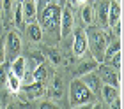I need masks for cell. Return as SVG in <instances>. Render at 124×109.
I'll return each instance as SVG.
<instances>
[{
  "label": "cell",
  "instance_id": "obj_15",
  "mask_svg": "<svg viewBox=\"0 0 124 109\" xmlns=\"http://www.w3.org/2000/svg\"><path fill=\"white\" fill-rule=\"evenodd\" d=\"M99 65V62L96 60V58H89V60H83L80 65H78V69H76V76H83V74H87V72H92V71H96V67Z\"/></svg>",
  "mask_w": 124,
  "mask_h": 109
},
{
  "label": "cell",
  "instance_id": "obj_28",
  "mask_svg": "<svg viewBox=\"0 0 124 109\" xmlns=\"http://www.w3.org/2000/svg\"><path fill=\"white\" fill-rule=\"evenodd\" d=\"M87 2H89V0H71V4H75V5H83Z\"/></svg>",
  "mask_w": 124,
  "mask_h": 109
},
{
  "label": "cell",
  "instance_id": "obj_7",
  "mask_svg": "<svg viewBox=\"0 0 124 109\" xmlns=\"http://www.w3.org/2000/svg\"><path fill=\"white\" fill-rule=\"evenodd\" d=\"M21 13H23L25 25L37 21V0H23L21 2Z\"/></svg>",
  "mask_w": 124,
  "mask_h": 109
},
{
  "label": "cell",
  "instance_id": "obj_4",
  "mask_svg": "<svg viewBox=\"0 0 124 109\" xmlns=\"http://www.w3.org/2000/svg\"><path fill=\"white\" fill-rule=\"evenodd\" d=\"M96 74L99 76V79L103 81V84H112V86L119 88V84H121V74H119L117 69H114L112 65L99 64L98 67H96Z\"/></svg>",
  "mask_w": 124,
  "mask_h": 109
},
{
  "label": "cell",
  "instance_id": "obj_12",
  "mask_svg": "<svg viewBox=\"0 0 124 109\" xmlns=\"http://www.w3.org/2000/svg\"><path fill=\"white\" fill-rule=\"evenodd\" d=\"M121 14H122L121 4H117L115 0H110V4H108V26H114L121 19Z\"/></svg>",
  "mask_w": 124,
  "mask_h": 109
},
{
  "label": "cell",
  "instance_id": "obj_8",
  "mask_svg": "<svg viewBox=\"0 0 124 109\" xmlns=\"http://www.w3.org/2000/svg\"><path fill=\"white\" fill-rule=\"evenodd\" d=\"M82 81L85 83V86L92 91L94 95H99V91H101V86H103V81L99 79V76L96 74L94 71L92 72H87V74H83L82 76Z\"/></svg>",
  "mask_w": 124,
  "mask_h": 109
},
{
  "label": "cell",
  "instance_id": "obj_27",
  "mask_svg": "<svg viewBox=\"0 0 124 109\" xmlns=\"http://www.w3.org/2000/svg\"><path fill=\"white\" fill-rule=\"evenodd\" d=\"M112 28H114V35H117V37L121 39V33H122V21L119 19V21H117Z\"/></svg>",
  "mask_w": 124,
  "mask_h": 109
},
{
  "label": "cell",
  "instance_id": "obj_16",
  "mask_svg": "<svg viewBox=\"0 0 124 109\" xmlns=\"http://www.w3.org/2000/svg\"><path fill=\"white\" fill-rule=\"evenodd\" d=\"M5 83H7L9 90L13 91V93H18V91L21 90V79L18 76H14L11 71H7V77H5Z\"/></svg>",
  "mask_w": 124,
  "mask_h": 109
},
{
  "label": "cell",
  "instance_id": "obj_5",
  "mask_svg": "<svg viewBox=\"0 0 124 109\" xmlns=\"http://www.w3.org/2000/svg\"><path fill=\"white\" fill-rule=\"evenodd\" d=\"M73 55L75 58H82L85 56V53L89 51V46H87V33H85V28H80V26H75L73 30Z\"/></svg>",
  "mask_w": 124,
  "mask_h": 109
},
{
  "label": "cell",
  "instance_id": "obj_25",
  "mask_svg": "<svg viewBox=\"0 0 124 109\" xmlns=\"http://www.w3.org/2000/svg\"><path fill=\"white\" fill-rule=\"evenodd\" d=\"M14 2H16V0H2V7H4V11H5V14L13 11V5H14Z\"/></svg>",
  "mask_w": 124,
  "mask_h": 109
},
{
  "label": "cell",
  "instance_id": "obj_23",
  "mask_svg": "<svg viewBox=\"0 0 124 109\" xmlns=\"http://www.w3.org/2000/svg\"><path fill=\"white\" fill-rule=\"evenodd\" d=\"M106 62H108V64H110L112 67H114V69L121 71V67H122V51L119 49L117 53H114V55H112V56H110V58L106 60Z\"/></svg>",
  "mask_w": 124,
  "mask_h": 109
},
{
  "label": "cell",
  "instance_id": "obj_21",
  "mask_svg": "<svg viewBox=\"0 0 124 109\" xmlns=\"http://www.w3.org/2000/svg\"><path fill=\"white\" fill-rule=\"evenodd\" d=\"M48 91H52V95H55V97L62 95V81H60L59 76H53V81L48 86Z\"/></svg>",
  "mask_w": 124,
  "mask_h": 109
},
{
  "label": "cell",
  "instance_id": "obj_10",
  "mask_svg": "<svg viewBox=\"0 0 124 109\" xmlns=\"http://www.w3.org/2000/svg\"><path fill=\"white\" fill-rule=\"evenodd\" d=\"M23 30H25V33H27V37H29L30 42H41L43 41V28H41V25H39L37 21L27 23Z\"/></svg>",
  "mask_w": 124,
  "mask_h": 109
},
{
  "label": "cell",
  "instance_id": "obj_24",
  "mask_svg": "<svg viewBox=\"0 0 124 109\" xmlns=\"http://www.w3.org/2000/svg\"><path fill=\"white\" fill-rule=\"evenodd\" d=\"M5 62V37H0V65Z\"/></svg>",
  "mask_w": 124,
  "mask_h": 109
},
{
  "label": "cell",
  "instance_id": "obj_30",
  "mask_svg": "<svg viewBox=\"0 0 124 109\" xmlns=\"http://www.w3.org/2000/svg\"><path fill=\"white\" fill-rule=\"evenodd\" d=\"M16 2H18V4H21V2H23V0H16Z\"/></svg>",
  "mask_w": 124,
  "mask_h": 109
},
{
  "label": "cell",
  "instance_id": "obj_6",
  "mask_svg": "<svg viewBox=\"0 0 124 109\" xmlns=\"http://www.w3.org/2000/svg\"><path fill=\"white\" fill-rule=\"evenodd\" d=\"M73 30H75V18H73L71 7H69V5H64V9H62V16H60L59 35L62 39H67L69 35H73Z\"/></svg>",
  "mask_w": 124,
  "mask_h": 109
},
{
  "label": "cell",
  "instance_id": "obj_9",
  "mask_svg": "<svg viewBox=\"0 0 124 109\" xmlns=\"http://www.w3.org/2000/svg\"><path fill=\"white\" fill-rule=\"evenodd\" d=\"M21 90L27 93L29 99H39L44 93V81H30L29 84L21 83Z\"/></svg>",
  "mask_w": 124,
  "mask_h": 109
},
{
  "label": "cell",
  "instance_id": "obj_26",
  "mask_svg": "<svg viewBox=\"0 0 124 109\" xmlns=\"http://www.w3.org/2000/svg\"><path fill=\"white\" fill-rule=\"evenodd\" d=\"M37 107H39V109H46V107H48V109H53V107H57V104H55L53 100H43Z\"/></svg>",
  "mask_w": 124,
  "mask_h": 109
},
{
  "label": "cell",
  "instance_id": "obj_20",
  "mask_svg": "<svg viewBox=\"0 0 124 109\" xmlns=\"http://www.w3.org/2000/svg\"><path fill=\"white\" fill-rule=\"evenodd\" d=\"M46 56H48V62L50 64H53V65H60L62 64V55L59 53L55 48H46Z\"/></svg>",
  "mask_w": 124,
  "mask_h": 109
},
{
  "label": "cell",
  "instance_id": "obj_29",
  "mask_svg": "<svg viewBox=\"0 0 124 109\" xmlns=\"http://www.w3.org/2000/svg\"><path fill=\"white\" fill-rule=\"evenodd\" d=\"M115 2H117V4H122V0H115Z\"/></svg>",
  "mask_w": 124,
  "mask_h": 109
},
{
  "label": "cell",
  "instance_id": "obj_14",
  "mask_svg": "<svg viewBox=\"0 0 124 109\" xmlns=\"http://www.w3.org/2000/svg\"><path fill=\"white\" fill-rule=\"evenodd\" d=\"M101 99H103L105 104L110 106V102L115 99V97H119V88L117 86H112V84H103L101 86V91H99Z\"/></svg>",
  "mask_w": 124,
  "mask_h": 109
},
{
  "label": "cell",
  "instance_id": "obj_19",
  "mask_svg": "<svg viewBox=\"0 0 124 109\" xmlns=\"http://www.w3.org/2000/svg\"><path fill=\"white\" fill-rule=\"evenodd\" d=\"M119 49H121V39H115L114 42H108V44H106V49H105V55H103V62H106L112 55L117 53Z\"/></svg>",
  "mask_w": 124,
  "mask_h": 109
},
{
  "label": "cell",
  "instance_id": "obj_2",
  "mask_svg": "<svg viewBox=\"0 0 124 109\" xmlns=\"http://www.w3.org/2000/svg\"><path fill=\"white\" fill-rule=\"evenodd\" d=\"M96 95L85 86L82 79H75L69 84V104L71 107H83L85 104L94 102Z\"/></svg>",
  "mask_w": 124,
  "mask_h": 109
},
{
  "label": "cell",
  "instance_id": "obj_13",
  "mask_svg": "<svg viewBox=\"0 0 124 109\" xmlns=\"http://www.w3.org/2000/svg\"><path fill=\"white\" fill-rule=\"evenodd\" d=\"M108 4L110 0H99L98 4V21L101 28L108 26Z\"/></svg>",
  "mask_w": 124,
  "mask_h": 109
},
{
  "label": "cell",
  "instance_id": "obj_17",
  "mask_svg": "<svg viewBox=\"0 0 124 109\" xmlns=\"http://www.w3.org/2000/svg\"><path fill=\"white\" fill-rule=\"evenodd\" d=\"M27 60V67H32V71L36 69L37 65H41L43 62H44V53L43 51H32V53L29 55V58H25Z\"/></svg>",
  "mask_w": 124,
  "mask_h": 109
},
{
  "label": "cell",
  "instance_id": "obj_3",
  "mask_svg": "<svg viewBox=\"0 0 124 109\" xmlns=\"http://www.w3.org/2000/svg\"><path fill=\"white\" fill-rule=\"evenodd\" d=\"M21 37L18 30H11L7 32V37H5V60L13 62L16 56H20L21 53Z\"/></svg>",
  "mask_w": 124,
  "mask_h": 109
},
{
  "label": "cell",
  "instance_id": "obj_11",
  "mask_svg": "<svg viewBox=\"0 0 124 109\" xmlns=\"http://www.w3.org/2000/svg\"><path fill=\"white\" fill-rule=\"evenodd\" d=\"M11 72L14 74V76H18L21 79V83H23V77H25V74H27V60L23 58V56H16V58L11 62V69H9Z\"/></svg>",
  "mask_w": 124,
  "mask_h": 109
},
{
  "label": "cell",
  "instance_id": "obj_18",
  "mask_svg": "<svg viewBox=\"0 0 124 109\" xmlns=\"http://www.w3.org/2000/svg\"><path fill=\"white\" fill-rule=\"evenodd\" d=\"M82 19H83V23H87V25L94 23V7L89 2L83 4V7H82Z\"/></svg>",
  "mask_w": 124,
  "mask_h": 109
},
{
  "label": "cell",
  "instance_id": "obj_1",
  "mask_svg": "<svg viewBox=\"0 0 124 109\" xmlns=\"http://www.w3.org/2000/svg\"><path fill=\"white\" fill-rule=\"evenodd\" d=\"M87 33V46L91 48L92 58H96L98 62H103V55L108 44V33H106L101 26H96L91 23V26L85 30Z\"/></svg>",
  "mask_w": 124,
  "mask_h": 109
},
{
  "label": "cell",
  "instance_id": "obj_22",
  "mask_svg": "<svg viewBox=\"0 0 124 109\" xmlns=\"http://www.w3.org/2000/svg\"><path fill=\"white\" fill-rule=\"evenodd\" d=\"M14 26L18 28V30H23V28H25L23 13H21V4L16 5V11H14Z\"/></svg>",
  "mask_w": 124,
  "mask_h": 109
}]
</instances>
